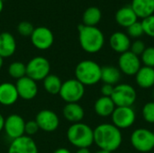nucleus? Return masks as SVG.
<instances>
[{
	"label": "nucleus",
	"instance_id": "nucleus-16",
	"mask_svg": "<svg viewBox=\"0 0 154 153\" xmlns=\"http://www.w3.org/2000/svg\"><path fill=\"white\" fill-rule=\"evenodd\" d=\"M19 98L16 87L10 82H4L0 84V105L4 106H10L14 105Z\"/></svg>",
	"mask_w": 154,
	"mask_h": 153
},
{
	"label": "nucleus",
	"instance_id": "nucleus-40",
	"mask_svg": "<svg viewBox=\"0 0 154 153\" xmlns=\"http://www.w3.org/2000/svg\"><path fill=\"white\" fill-rule=\"evenodd\" d=\"M3 8H4V2L3 0H0V13L3 11Z\"/></svg>",
	"mask_w": 154,
	"mask_h": 153
},
{
	"label": "nucleus",
	"instance_id": "nucleus-22",
	"mask_svg": "<svg viewBox=\"0 0 154 153\" xmlns=\"http://www.w3.org/2000/svg\"><path fill=\"white\" fill-rule=\"evenodd\" d=\"M138 16L130 6H124L120 8L116 14V23L125 28H128L130 25L137 22Z\"/></svg>",
	"mask_w": 154,
	"mask_h": 153
},
{
	"label": "nucleus",
	"instance_id": "nucleus-27",
	"mask_svg": "<svg viewBox=\"0 0 154 153\" xmlns=\"http://www.w3.org/2000/svg\"><path fill=\"white\" fill-rule=\"evenodd\" d=\"M8 74L14 79H19L26 76V65L21 61H14L8 66Z\"/></svg>",
	"mask_w": 154,
	"mask_h": 153
},
{
	"label": "nucleus",
	"instance_id": "nucleus-1",
	"mask_svg": "<svg viewBox=\"0 0 154 153\" xmlns=\"http://www.w3.org/2000/svg\"><path fill=\"white\" fill-rule=\"evenodd\" d=\"M122 142L121 130L113 124H101L94 129V143L100 150L113 152L120 148Z\"/></svg>",
	"mask_w": 154,
	"mask_h": 153
},
{
	"label": "nucleus",
	"instance_id": "nucleus-9",
	"mask_svg": "<svg viewBox=\"0 0 154 153\" xmlns=\"http://www.w3.org/2000/svg\"><path fill=\"white\" fill-rule=\"evenodd\" d=\"M25 121L24 119L17 114H12L5 118L4 124V132L6 136L12 141L17 139L24 134Z\"/></svg>",
	"mask_w": 154,
	"mask_h": 153
},
{
	"label": "nucleus",
	"instance_id": "nucleus-24",
	"mask_svg": "<svg viewBox=\"0 0 154 153\" xmlns=\"http://www.w3.org/2000/svg\"><path fill=\"white\" fill-rule=\"evenodd\" d=\"M121 71L118 68L112 65L101 67V81L104 84L116 86L121 78Z\"/></svg>",
	"mask_w": 154,
	"mask_h": 153
},
{
	"label": "nucleus",
	"instance_id": "nucleus-18",
	"mask_svg": "<svg viewBox=\"0 0 154 153\" xmlns=\"http://www.w3.org/2000/svg\"><path fill=\"white\" fill-rule=\"evenodd\" d=\"M62 115L68 122L77 124L83 120L85 111L79 103H69L64 106L62 109Z\"/></svg>",
	"mask_w": 154,
	"mask_h": 153
},
{
	"label": "nucleus",
	"instance_id": "nucleus-13",
	"mask_svg": "<svg viewBox=\"0 0 154 153\" xmlns=\"http://www.w3.org/2000/svg\"><path fill=\"white\" fill-rule=\"evenodd\" d=\"M141 59L130 50L120 54L118 59V69L126 76H135L141 69Z\"/></svg>",
	"mask_w": 154,
	"mask_h": 153
},
{
	"label": "nucleus",
	"instance_id": "nucleus-11",
	"mask_svg": "<svg viewBox=\"0 0 154 153\" xmlns=\"http://www.w3.org/2000/svg\"><path fill=\"white\" fill-rule=\"evenodd\" d=\"M35 122L37 123L40 130L45 133L55 132L60 126V118L55 112L50 109H42L35 116Z\"/></svg>",
	"mask_w": 154,
	"mask_h": 153
},
{
	"label": "nucleus",
	"instance_id": "nucleus-15",
	"mask_svg": "<svg viewBox=\"0 0 154 153\" xmlns=\"http://www.w3.org/2000/svg\"><path fill=\"white\" fill-rule=\"evenodd\" d=\"M7 153H38V147L32 137L23 135L11 142Z\"/></svg>",
	"mask_w": 154,
	"mask_h": 153
},
{
	"label": "nucleus",
	"instance_id": "nucleus-26",
	"mask_svg": "<svg viewBox=\"0 0 154 153\" xmlns=\"http://www.w3.org/2000/svg\"><path fill=\"white\" fill-rule=\"evenodd\" d=\"M43 87L50 95H59L61 88V79L54 74H49L43 80Z\"/></svg>",
	"mask_w": 154,
	"mask_h": 153
},
{
	"label": "nucleus",
	"instance_id": "nucleus-3",
	"mask_svg": "<svg viewBox=\"0 0 154 153\" xmlns=\"http://www.w3.org/2000/svg\"><path fill=\"white\" fill-rule=\"evenodd\" d=\"M67 139L74 147L89 148L94 143V130L83 123L72 124L67 131Z\"/></svg>",
	"mask_w": 154,
	"mask_h": 153
},
{
	"label": "nucleus",
	"instance_id": "nucleus-36",
	"mask_svg": "<svg viewBox=\"0 0 154 153\" xmlns=\"http://www.w3.org/2000/svg\"><path fill=\"white\" fill-rule=\"evenodd\" d=\"M53 153H71V151L67 148H59V149L55 150Z\"/></svg>",
	"mask_w": 154,
	"mask_h": 153
},
{
	"label": "nucleus",
	"instance_id": "nucleus-32",
	"mask_svg": "<svg viewBox=\"0 0 154 153\" xmlns=\"http://www.w3.org/2000/svg\"><path fill=\"white\" fill-rule=\"evenodd\" d=\"M127 32H128L129 36L132 37V38H139V37H141L143 34H144L142 23L137 21L134 23H133L132 25H130L127 28Z\"/></svg>",
	"mask_w": 154,
	"mask_h": 153
},
{
	"label": "nucleus",
	"instance_id": "nucleus-10",
	"mask_svg": "<svg viewBox=\"0 0 154 153\" xmlns=\"http://www.w3.org/2000/svg\"><path fill=\"white\" fill-rule=\"evenodd\" d=\"M112 123L118 129L130 128L136 120V115L132 107H116L112 115Z\"/></svg>",
	"mask_w": 154,
	"mask_h": 153
},
{
	"label": "nucleus",
	"instance_id": "nucleus-31",
	"mask_svg": "<svg viewBox=\"0 0 154 153\" xmlns=\"http://www.w3.org/2000/svg\"><path fill=\"white\" fill-rule=\"evenodd\" d=\"M142 25H143L144 33L150 37L154 38V14L143 19Z\"/></svg>",
	"mask_w": 154,
	"mask_h": 153
},
{
	"label": "nucleus",
	"instance_id": "nucleus-14",
	"mask_svg": "<svg viewBox=\"0 0 154 153\" xmlns=\"http://www.w3.org/2000/svg\"><path fill=\"white\" fill-rule=\"evenodd\" d=\"M19 96V98L23 100H32L38 94L37 82L28 78L27 76L19 78L14 84Z\"/></svg>",
	"mask_w": 154,
	"mask_h": 153
},
{
	"label": "nucleus",
	"instance_id": "nucleus-25",
	"mask_svg": "<svg viewBox=\"0 0 154 153\" xmlns=\"http://www.w3.org/2000/svg\"><path fill=\"white\" fill-rule=\"evenodd\" d=\"M102 14L99 8L96 6H90L87 8L83 14L82 21L86 26H96L101 20Z\"/></svg>",
	"mask_w": 154,
	"mask_h": 153
},
{
	"label": "nucleus",
	"instance_id": "nucleus-21",
	"mask_svg": "<svg viewBox=\"0 0 154 153\" xmlns=\"http://www.w3.org/2000/svg\"><path fill=\"white\" fill-rule=\"evenodd\" d=\"M135 80L137 85L143 89L151 88L154 86V68L146 66L141 67L135 74Z\"/></svg>",
	"mask_w": 154,
	"mask_h": 153
},
{
	"label": "nucleus",
	"instance_id": "nucleus-28",
	"mask_svg": "<svg viewBox=\"0 0 154 153\" xmlns=\"http://www.w3.org/2000/svg\"><path fill=\"white\" fill-rule=\"evenodd\" d=\"M143 119L149 123V124H154V102H148L146 103L143 107Z\"/></svg>",
	"mask_w": 154,
	"mask_h": 153
},
{
	"label": "nucleus",
	"instance_id": "nucleus-2",
	"mask_svg": "<svg viewBox=\"0 0 154 153\" xmlns=\"http://www.w3.org/2000/svg\"><path fill=\"white\" fill-rule=\"evenodd\" d=\"M79 41L81 48L88 53H97L101 50L105 43V37L101 30L96 26H78Z\"/></svg>",
	"mask_w": 154,
	"mask_h": 153
},
{
	"label": "nucleus",
	"instance_id": "nucleus-4",
	"mask_svg": "<svg viewBox=\"0 0 154 153\" xmlns=\"http://www.w3.org/2000/svg\"><path fill=\"white\" fill-rule=\"evenodd\" d=\"M75 78L84 86H94L101 81V66L94 60H82L75 68Z\"/></svg>",
	"mask_w": 154,
	"mask_h": 153
},
{
	"label": "nucleus",
	"instance_id": "nucleus-8",
	"mask_svg": "<svg viewBox=\"0 0 154 153\" xmlns=\"http://www.w3.org/2000/svg\"><path fill=\"white\" fill-rule=\"evenodd\" d=\"M132 146L140 152H149L154 148V133L146 128L134 130L130 137Z\"/></svg>",
	"mask_w": 154,
	"mask_h": 153
},
{
	"label": "nucleus",
	"instance_id": "nucleus-35",
	"mask_svg": "<svg viewBox=\"0 0 154 153\" xmlns=\"http://www.w3.org/2000/svg\"><path fill=\"white\" fill-rule=\"evenodd\" d=\"M114 87H115V86H112L109 84H103V86L101 87V89H100L102 96L111 97L113 91H114Z\"/></svg>",
	"mask_w": 154,
	"mask_h": 153
},
{
	"label": "nucleus",
	"instance_id": "nucleus-37",
	"mask_svg": "<svg viewBox=\"0 0 154 153\" xmlns=\"http://www.w3.org/2000/svg\"><path fill=\"white\" fill-rule=\"evenodd\" d=\"M4 124H5V117L0 113V133L4 130Z\"/></svg>",
	"mask_w": 154,
	"mask_h": 153
},
{
	"label": "nucleus",
	"instance_id": "nucleus-34",
	"mask_svg": "<svg viewBox=\"0 0 154 153\" xmlns=\"http://www.w3.org/2000/svg\"><path fill=\"white\" fill-rule=\"evenodd\" d=\"M40 128L35 122V120H31L28 122H25V127H24V134L27 136H32L36 134L39 132Z\"/></svg>",
	"mask_w": 154,
	"mask_h": 153
},
{
	"label": "nucleus",
	"instance_id": "nucleus-7",
	"mask_svg": "<svg viewBox=\"0 0 154 153\" xmlns=\"http://www.w3.org/2000/svg\"><path fill=\"white\" fill-rule=\"evenodd\" d=\"M59 95L66 104L79 103L85 95V86L76 78H69L62 83Z\"/></svg>",
	"mask_w": 154,
	"mask_h": 153
},
{
	"label": "nucleus",
	"instance_id": "nucleus-23",
	"mask_svg": "<svg viewBox=\"0 0 154 153\" xmlns=\"http://www.w3.org/2000/svg\"><path fill=\"white\" fill-rule=\"evenodd\" d=\"M131 7L138 17L144 19L153 14L154 0H133Z\"/></svg>",
	"mask_w": 154,
	"mask_h": 153
},
{
	"label": "nucleus",
	"instance_id": "nucleus-12",
	"mask_svg": "<svg viewBox=\"0 0 154 153\" xmlns=\"http://www.w3.org/2000/svg\"><path fill=\"white\" fill-rule=\"evenodd\" d=\"M30 38L32 45L41 50L50 49L54 42V35L52 32L45 26L34 28V31Z\"/></svg>",
	"mask_w": 154,
	"mask_h": 153
},
{
	"label": "nucleus",
	"instance_id": "nucleus-39",
	"mask_svg": "<svg viewBox=\"0 0 154 153\" xmlns=\"http://www.w3.org/2000/svg\"><path fill=\"white\" fill-rule=\"evenodd\" d=\"M95 153H112L110 152V151H105V150H98V151H97Z\"/></svg>",
	"mask_w": 154,
	"mask_h": 153
},
{
	"label": "nucleus",
	"instance_id": "nucleus-19",
	"mask_svg": "<svg viewBox=\"0 0 154 153\" xmlns=\"http://www.w3.org/2000/svg\"><path fill=\"white\" fill-rule=\"evenodd\" d=\"M16 50V41L12 33L4 32L0 33V56L9 58L14 54Z\"/></svg>",
	"mask_w": 154,
	"mask_h": 153
},
{
	"label": "nucleus",
	"instance_id": "nucleus-29",
	"mask_svg": "<svg viewBox=\"0 0 154 153\" xmlns=\"http://www.w3.org/2000/svg\"><path fill=\"white\" fill-rule=\"evenodd\" d=\"M142 62L146 67L154 68V47H148L141 55Z\"/></svg>",
	"mask_w": 154,
	"mask_h": 153
},
{
	"label": "nucleus",
	"instance_id": "nucleus-17",
	"mask_svg": "<svg viewBox=\"0 0 154 153\" xmlns=\"http://www.w3.org/2000/svg\"><path fill=\"white\" fill-rule=\"evenodd\" d=\"M109 44L114 51L122 54L130 50L131 41L129 36L125 32H116L110 36Z\"/></svg>",
	"mask_w": 154,
	"mask_h": 153
},
{
	"label": "nucleus",
	"instance_id": "nucleus-20",
	"mask_svg": "<svg viewBox=\"0 0 154 153\" xmlns=\"http://www.w3.org/2000/svg\"><path fill=\"white\" fill-rule=\"evenodd\" d=\"M116 105L113 102L111 97L100 96L97 98L94 104L95 113L100 117H108L111 116L113 112L116 109Z\"/></svg>",
	"mask_w": 154,
	"mask_h": 153
},
{
	"label": "nucleus",
	"instance_id": "nucleus-33",
	"mask_svg": "<svg viewBox=\"0 0 154 153\" xmlns=\"http://www.w3.org/2000/svg\"><path fill=\"white\" fill-rule=\"evenodd\" d=\"M145 49H146L145 43L143 41H141V40H136L135 41L131 43L129 50L131 52H133L134 54H135L137 56H140V55H142Z\"/></svg>",
	"mask_w": 154,
	"mask_h": 153
},
{
	"label": "nucleus",
	"instance_id": "nucleus-38",
	"mask_svg": "<svg viewBox=\"0 0 154 153\" xmlns=\"http://www.w3.org/2000/svg\"><path fill=\"white\" fill-rule=\"evenodd\" d=\"M76 153H91V151H89V148H80L77 150Z\"/></svg>",
	"mask_w": 154,
	"mask_h": 153
},
{
	"label": "nucleus",
	"instance_id": "nucleus-5",
	"mask_svg": "<svg viewBox=\"0 0 154 153\" xmlns=\"http://www.w3.org/2000/svg\"><path fill=\"white\" fill-rule=\"evenodd\" d=\"M116 107H132L137 98L136 90L129 84H117L111 96Z\"/></svg>",
	"mask_w": 154,
	"mask_h": 153
},
{
	"label": "nucleus",
	"instance_id": "nucleus-30",
	"mask_svg": "<svg viewBox=\"0 0 154 153\" xmlns=\"http://www.w3.org/2000/svg\"><path fill=\"white\" fill-rule=\"evenodd\" d=\"M33 31H34L33 25L27 21H23V22L19 23V24L17 25L18 33L23 37H31Z\"/></svg>",
	"mask_w": 154,
	"mask_h": 153
},
{
	"label": "nucleus",
	"instance_id": "nucleus-41",
	"mask_svg": "<svg viewBox=\"0 0 154 153\" xmlns=\"http://www.w3.org/2000/svg\"><path fill=\"white\" fill-rule=\"evenodd\" d=\"M3 65H4V59L0 56V69H2Z\"/></svg>",
	"mask_w": 154,
	"mask_h": 153
},
{
	"label": "nucleus",
	"instance_id": "nucleus-6",
	"mask_svg": "<svg viewBox=\"0 0 154 153\" xmlns=\"http://www.w3.org/2000/svg\"><path fill=\"white\" fill-rule=\"evenodd\" d=\"M49 74H51V63L42 56L33 57L26 64V76L36 82L42 81Z\"/></svg>",
	"mask_w": 154,
	"mask_h": 153
}]
</instances>
